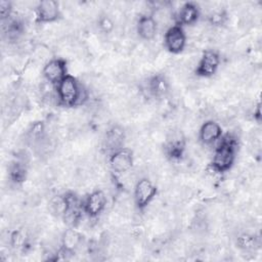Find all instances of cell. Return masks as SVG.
I'll use <instances>...</instances> for the list:
<instances>
[{
	"label": "cell",
	"mask_w": 262,
	"mask_h": 262,
	"mask_svg": "<svg viewBox=\"0 0 262 262\" xmlns=\"http://www.w3.org/2000/svg\"><path fill=\"white\" fill-rule=\"evenodd\" d=\"M236 150V138L229 133L223 134L221 138L217 141V145L215 147L214 155L209 164V167L215 173H226L232 168L235 162Z\"/></svg>",
	"instance_id": "1"
},
{
	"label": "cell",
	"mask_w": 262,
	"mask_h": 262,
	"mask_svg": "<svg viewBox=\"0 0 262 262\" xmlns=\"http://www.w3.org/2000/svg\"><path fill=\"white\" fill-rule=\"evenodd\" d=\"M55 89L58 104L63 107L80 106L88 99L85 86L70 74L55 86Z\"/></svg>",
	"instance_id": "2"
},
{
	"label": "cell",
	"mask_w": 262,
	"mask_h": 262,
	"mask_svg": "<svg viewBox=\"0 0 262 262\" xmlns=\"http://www.w3.org/2000/svg\"><path fill=\"white\" fill-rule=\"evenodd\" d=\"M63 194L66 198V209L61 218L68 227H76L80 223L83 214H85L83 201L72 191H68Z\"/></svg>",
	"instance_id": "3"
},
{
	"label": "cell",
	"mask_w": 262,
	"mask_h": 262,
	"mask_svg": "<svg viewBox=\"0 0 262 262\" xmlns=\"http://www.w3.org/2000/svg\"><path fill=\"white\" fill-rule=\"evenodd\" d=\"M186 150V138L183 132L175 129L169 132L164 142V152L171 161H180Z\"/></svg>",
	"instance_id": "4"
},
{
	"label": "cell",
	"mask_w": 262,
	"mask_h": 262,
	"mask_svg": "<svg viewBox=\"0 0 262 262\" xmlns=\"http://www.w3.org/2000/svg\"><path fill=\"white\" fill-rule=\"evenodd\" d=\"M158 188L155 183L146 177L140 178L134 186V204L139 211H143L156 198Z\"/></svg>",
	"instance_id": "5"
},
{
	"label": "cell",
	"mask_w": 262,
	"mask_h": 262,
	"mask_svg": "<svg viewBox=\"0 0 262 262\" xmlns=\"http://www.w3.org/2000/svg\"><path fill=\"white\" fill-rule=\"evenodd\" d=\"M125 140L126 131L124 127L119 124H114L105 130L101 140V148L107 156H110L114 151L124 147Z\"/></svg>",
	"instance_id": "6"
},
{
	"label": "cell",
	"mask_w": 262,
	"mask_h": 262,
	"mask_svg": "<svg viewBox=\"0 0 262 262\" xmlns=\"http://www.w3.org/2000/svg\"><path fill=\"white\" fill-rule=\"evenodd\" d=\"M220 62L219 53L213 49H207L203 52L195 67L194 74L201 78H211L217 73Z\"/></svg>",
	"instance_id": "7"
},
{
	"label": "cell",
	"mask_w": 262,
	"mask_h": 262,
	"mask_svg": "<svg viewBox=\"0 0 262 262\" xmlns=\"http://www.w3.org/2000/svg\"><path fill=\"white\" fill-rule=\"evenodd\" d=\"M186 34L184 28L178 25H172L164 34V46L170 53L179 54L186 46Z\"/></svg>",
	"instance_id": "8"
},
{
	"label": "cell",
	"mask_w": 262,
	"mask_h": 262,
	"mask_svg": "<svg viewBox=\"0 0 262 262\" xmlns=\"http://www.w3.org/2000/svg\"><path fill=\"white\" fill-rule=\"evenodd\" d=\"M43 77L47 82L56 86L68 74V61L62 57H53L43 67Z\"/></svg>",
	"instance_id": "9"
},
{
	"label": "cell",
	"mask_w": 262,
	"mask_h": 262,
	"mask_svg": "<svg viewBox=\"0 0 262 262\" xmlns=\"http://www.w3.org/2000/svg\"><path fill=\"white\" fill-rule=\"evenodd\" d=\"M108 164L115 174H124L133 167V151L130 148L122 147L108 156Z\"/></svg>",
	"instance_id": "10"
},
{
	"label": "cell",
	"mask_w": 262,
	"mask_h": 262,
	"mask_svg": "<svg viewBox=\"0 0 262 262\" xmlns=\"http://www.w3.org/2000/svg\"><path fill=\"white\" fill-rule=\"evenodd\" d=\"M61 17L59 3L55 0H43L36 6V23L51 24Z\"/></svg>",
	"instance_id": "11"
},
{
	"label": "cell",
	"mask_w": 262,
	"mask_h": 262,
	"mask_svg": "<svg viewBox=\"0 0 262 262\" xmlns=\"http://www.w3.org/2000/svg\"><path fill=\"white\" fill-rule=\"evenodd\" d=\"M106 207V196L100 189L92 190L83 201V210L89 218L98 217Z\"/></svg>",
	"instance_id": "12"
},
{
	"label": "cell",
	"mask_w": 262,
	"mask_h": 262,
	"mask_svg": "<svg viewBox=\"0 0 262 262\" xmlns=\"http://www.w3.org/2000/svg\"><path fill=\"white\" fill-rule=\"evenodd\" d=\"M83 242V235L79 232L76 227H68L61 235L60 248L58 254L62 255L63 258L70 255H74L80 248Z\"/></svg>",
	"instance_id": "13"
},
{
	"label": "cell",
	"mask_w": 262,
	"mask_h": 262,
	"mask_svg": "<svg viewBox=\"0 0 262 262\" xmlns=\"http://www.w3.org/2000/svg\"><path fill=\"white\" fill-rule=\"evenodd\" d=\"M201 15L199 5L194 2L188 1L181 5L178 11L174 15L175 25H178L182 28L194 25Z\"/></svg>",
	"instance_id": "14"
},
{
	"label": "cell",
	"mask_w": 262,
	"mask_h": 262,
	"mask_svg": "<svg viewBox=\"0 0 262 262\" xmlns=\"http://www.w3.org/2000/svg\"><path fill=\"white\" fill-rule=\"evenodd\" d=\"M28 171V162L25 157L15 156L8 165V179L14 185H21L27 179Z\"/></svg>",
	"instance_id": "15"
},
{
	"label": "cell",
	"mask_w": 262,
	"mask_h": 262,
	"mask_svg": "<svg viewBox=\"0 0 262 262\" xmlns=\"http://www.w3.org/2000/svg\"><path fill=\"white\" fill-rule=\"evenodd\" d=\"M146 90L150 97L161 99L170 91V83L164 74H154L147 79Z\"/></svg>",
	"instance_id": "16"
},
{
	"label": "cell",
	"mask_w": 262,
	"mask_h": 262,
	"mask_svg": "<svg viewBox=\"0 0 262 262\" xmlns=\"http://www.w3.org/2000/svg\"><path fill=\"white\" fill-rule=\"evenodd\" d=\"M223 135L222 127L213 120L206 121L199 130V140L204 145H211L217 142Z\"/></svg>",
	"instance_id": "17"
},
{
	"label": "cell",
	"mask_w": 262,
	"mask_h": 262,
	"mask_svg": "<svg viewBox=\"0 0 262 262\" xmlns=\"http://www.w3.org/2000/svg\"><path fill=\"white\" fill-rule=\"evenodd\" d=\"M136 32L140 39L152 40L158 33V21L152 14H143L137 20Z\"/></svg>",
	"instance_id": "18"
},
{
	"label": "cell",
	"mask_w": 262,
	"mask_h": 262,
	"mask_svg": "<svg viewBox=\"0 0 262 262\" xmlns=\"http://www.w3.org/2000/svg\"><path fill=\"white\" fill-rule=\"evenodd\" d=\"M46 136V127L43 121H35L26 129L24 137L25 142L30 146L40 145Z\"/></svg>",
	"instance_id": "19"
},
{
	"label": "cell",
	"mask_w": 262,
	"mask_h": 262,
	"mask_svg": "<svg viewBox=\"0 0 262 262\" xmlns=\"http://www.w3.org/2000/svg\"><path fill=\"white\" fill-rule=\"evenodd\" d=\"M3 36L9 41H16L24 33V24L18 18H12L2 21Z\"/></svg>",
	"instance_id": "20"
},
{
	"label": "cell",
	"mask_w": 262,
	"mask_h": 262,
	"mask_svg": "<svg viewBox=\"0 0 262 262\" xmlns=\"http://www.w3.org/2000/svg\"><path fill=\"white\" fill-rule=\"evenodd\" d=\"M235 246L243 252L252 253L259 249L260 243L259 238L249 232H241L235 237Z\"/></svg>",
	"instance_id": "21"
},
{
	"label": "cell",
	"mask_w": 262,
	"mask_h": 262,
	"mask_svg": "<svg viewBox=\"0 0 262 262\" xmlns=\"http://www.w3.org/2000/svg\"><path fill=\"white\" fill-rule=\"evenodd\" d=\"M228 19L227 12L224 9H215L208 14V21L211 26L220 28L226 24Z\"/></svg>",
	"instance_id": "22"
},
{
	"label": "cell",
	"mask_w": 262,
	"mask_h": 262,
	"mask_svg": "<svg viewBox=\"0 0 262 262\" xmlns=\"http://www.w3.org/2000/svg\"><path fill=\"white\" fill-rule=\"evenodd\" d=\"M97 28H98V30L102 34L108 35V34H111L114 31L115 24H114L113 19L108 15L102 14L97 19Z\"/></svg>",
	"instance_id": "23"
},
{
	"label": "cell",
	"mask_w": 262,
	"mask_h": 262,
	"mask_svg": "<svg viewBox=\"0 0 262 262\" xmlns=\"http://www.w3.org/2000/svg\"><path fill=\"white\" fill-rule=\"evenodd\" d=\"M50 209H51L53 214L61 217L63 212H64V209H66V198H64V194L57 195V196L53 198L51 200V202H50Z\"/></svg>",
	"instance_id": "24"
},
{
	"label": "cell",
	"mask_w": 262,
	"mask_h": 262,
	"mask_svg": "<svg viewBox=\"0 0 262 262\" xmlns=\"http://www.w3.org/2000/svg\"><path fill=\"white\" fill-rule=\"evenodd\" d=\"M12 3L8 0H1L0 1V20L5 21L12 17Z\"/></svg>",
	"instance_id": "25"
},
{
	"label": "cell",
	"mask_w": 262,
	"mask_h": 262,
	"mask_svg": "<svg viewBox=\"0 0 262 262\" xmlns=\"http://www.w3.org/2000/svg\"><path fill=\"white\" fill-rule=\"evenodd\" d=\"M9 243L13 249H20L26 244L25 234L20 230H14L9 237Z\"/></svg>",
	"instance_id": "26"
},
{
	"label": "cell",
	"mask_w": 262,
	"mask_h": 262,
	"mask_svg": "<svg viewBox=\"0 0 262 262\" xmlns=\"http://www.w3.org/2000/svg\"><path fill=\"white\" fill-rule=\"evenodd\" d=\"M254 118L260 122L261 120V111H260V103H258V105L256 106V110L254 111Z\"/></svg>",
	"instance_id": "27"
}]
</instances>
